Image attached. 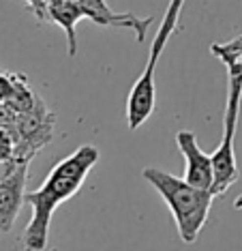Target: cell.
<instances>
[{"mask_svg": "<svg viewBox=\"0 0 242 251\" xmlns=\"http://www.w3.org/2000/svg\"><path fill=\"white\" fill-rule=\"evenodd\" d=\"M101 152L97 146L84 144L58 161L45 176L43 185L37 191L26 193V202L32 206V217L28 221L22 243L26 251H45L49 243V226L56 208L71 200L84 185L86 176L97 165Z\"/></svg>", "mask_w": 242, "mask_h": 251, "instance_id": "obj_1", "label": "cell"}, {"mask_svg": "<svg viewBox=\"0 0 242 251\" xmlns=\"http://www.w3.org/2000/svg\"><path fill=\"white\" fill-rule=\"evenodd\" d=\"M210 52L223 60L227 67V105L223 114V138L217 151L212 152L215 165V182L212 193L223 196L229 187L238 180V161H236V131L240 118V101H242V52L229 50L223 43H215Z\"/></svg>", "mask_w": 242, "mask_h": 251, "instance_id": "obj_2", "label": "cell"}, {"mask_svg": "<svg viewBox=\"0 0 242 251\" xmlns=\"http://www.w3.org/2000/svg\"><path fill=\"white\" fill-rule=\"evenodd\" d=\"M142 176L165 200L169 213L174 215L182 243L193 245L208 221L215 193L210 189H197V187L189 185L184 178H178V176L163 172L159 168H144Z\"/></svg>", "mask_w": 242, "mask_h": 251, "instance_id": "obj_3", "label": "cell"}, {"mask_svg": "<svg viewBox=\"0 0 242 251\" xmlns=\"http://www.w3.org/2000/svg\"><path fill=\"white\" fill-rule=\"evenodd\" d=\"M184 2H187V0H169L163 20H161V24H159V30H157V35H154V41L150 45V54H148L146 67H144L142 75L137 77V82L133 84L129 97H126V125H129L131 131L140 129L142 125L152 116L154 107H157L154 69H157L167 41H169L171 35H174Z\"/></svg>", "mask_w": 242, "mask_h": 251, "instance_id": "obj_4", "label": "cell"}, {"mask_svg": "<svg viewBox=\"0 0 242 251\" xmlns=\"http://www.w3.org/2000/svg\"><path fill=\"white\" fill-rule=\"evenodd\" d=\"M15 135H17V157L30 161L34 152L41 151L54 135V114L45 105L28 114H17Z\"/></svg>", "mask_w": 242, "mask_h": 251, "instance_id": "obj_5", "label": "cell"}, {"mask_svg": "<svg viewBox=\"0 0 242 251\" xmlns=\"http://www.w3.org/2000/svg\"><path fill=\"white\" fill-rule=\"evenodd\" d=\"M176 144L184 157V180L197 189H212L215 182L212 155L199 148L197 135L189 129H182L176 133Z\"/></svg>", "mask_w": 242, "mask_h": 251, "instance_id": "obj_6", "label": "cell"}, {"mask_svg": "<svg viewBox=\"0 0 242 251\" xmlns=\"http://www.w3.org/2000/svg\"><path fill=\"white\" fill-rule=\"evenodd\" d=\"M84 9V15L99 26H122L135 32L137 41L146 39V32L152 24V18H137L133 13H114L105 0H77Z\"/></svg>", "mask_w": 242, "mask_h": 251, "instance_id": "obj_7", "label": "cell"}, {"mask_svg": "<svg viewBox=\"0 0 242 251\" xmlns=\"http://www.w3.org/2000/svg\"><path fill=\"white\" fill-rule=\"evenodd\" d=\"M28 163H22L20 170L0 182V232H11L22 204L26 202V180H28Z\"/></svg>", "mask_w": 242, "mask_h": 251, "instance_id": "obj_8", "label": "cell"}, {"mask_svg": "<svg viewBox=\"0 0 242 251\" xmlns=\"http://www.w3.org/2000/svg\"><path fill=\"white\" fill-rule=\"evenodd\" d=\"M15 157H17L15 127H0V161H7V159H15Z\"/></svg>", "mask_w": 242, "mask_h": 251, "instance_id": "obj_9", "label": "cell"}, {"mask_svg": "<svg viewBox=\"0 0 242 251\" xmlns=\"http://www.w3.org/2000/svg\"><path fill=\"white\" fill-rule=\"evenodd\" d=\"M15 93V73L0 69V103H7Z\"/></svg>", "mask_w": 242, "mask_h": 251, "instance_id": "obj_10", "label": "cell"}, {"mask_svg": "<svg viewBox=\"0 0 242 251\" xmlns=\"http://www.w3.org/2000/svg\"><path fill=\"white\" fill-rule=\"evenodd\" d=\"M28 159H7V161H0V182L2 180H7L9 176H13L17 170H20V165L22 163H26Z\"/></svg>", "mask_w": 242, "mask_h": 251, "instance_id": "obj_11", "label": "cell"}, {"mask_svg": "<svg viewBox=\"0 0 242 251\" xmlns=\"http://www.w3.org/2000/svg\"><path fill=\"white\" fill-rule=\"evenodd\" d=\"M17 112L9 103H0V127H15Z\"/></svg>", "mask_w": 242, "mask_h": 251, "instance_id": "obj_12", "label": "cell"}, {"mask_svg": "<svg viewBox=\"0 0 242 251\" xmlns=\"http://www.w3.org/2000/svg\"><path fill=\"white\" fill-rule=\"evenodd\" d=\"M225 48H229V50H238V52H242V35L240 37H236V39H232V41H227V43H223Z\"/></svg>", "mask_w": 242, "mask_h": 251, "instance_id": "obj_13", "label": "cell"}, {"mask_svg": "<svg viewBox=\"0 0 242 251\" xmlns=\"http://www.w3.org/2000/svg\"><path fill=\"white\" fill-rule=\"evenodd\" d=\"M234 208H238V210L242 208V196H238V198L234 200Z\"/></svg>", "mask_w": 242, "mask_h": 251, "instance_id": "obj_14", "label": "cell"}]
</instances>
